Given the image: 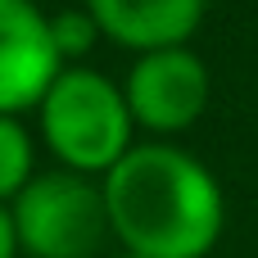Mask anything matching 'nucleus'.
Wrapping results in <instances>:
<instances>
[{
  "mask_svg": "<svg viewBox=\"0 0 258 258\" xmlns=\"http://www.w3.org/2000/svg\"><path fill=\"white\" fill-rule=\"evenodd\" d=\"M113 240L136 258H209L227 227L218 177L168 141L132 145L104 177Z\"/></svg>",
  "mask_w": 258,
  "mask_h": 258,
  "instance_id": "nucleus-1",
  "label": "nucleus"
},
{
  "mask_svg": "<svg viewBox=\"0 0 258 258\" xmlns=\"http://www.w3.org/2000/svg\"><path fill=\"white\" fill-rule=\"evenodd\" d=\"M41 141L59 159V168L82 177H104L132 150V109L118 82L95 68L68 63L36 104Z\"/></svg>",
  "mask_w": 258,
  "mask_h": 258,
  "instance_id": "nucleus-2",
  "label": "nucleus"
},
{
  "mask_svg": "<svg viewBox=\"0 0 258 258\" xmlns=\"http://www.w3.org/2000/svg\"><path fill=\"white\" fill-rule=\"evenodd\" d=\"M9 209L18 249L27 258H95L113 236L100 177H82L68 168L36 172L9 200Z\"/></svg>",
  "mask_w": 258,
  "mask_h": 258,
  "instance_id": "nucleus-3",
  "label": "nucleus"
},
{
  "mask_svg": "<svg viewBox=\"0 0 258 258\" xmlns=\"http://www.w3.org/2000/svg\"><path fill=\"white\" fill-rule=\"evenodd\" d=\"M209 63L190 45H168V50H145L136 54L122 95L136 118V127L154 136H177L195 127L209 109Z\"/></svg>",
  "mask_w": 258,
  "mask_h": 258,
  "instance_id": "nucleus-4",
  "label": "nucleus"
},
{
  "mask_svg": "<svg viewBox=\"0 0 258 258\" xmlns=\"http://www.w3.org/2000/svg\"><path fill=\"white\" fill-rule=\"evenodd\" d=\"M68 63L36 0H0V113H27Z\"/></svg>",
  "mask_w": 258,
  "mask_h": 258,
  "instance_id": "nucleus-5",
  "label": "nucleus"
},
{
  "mask_svg": "<svg viewBox=\"0 0 258 258\" xmlns=\"http://www.w3.org/2000/svg\"><path fill=\"white\" fill-rule=\"evenodd\" d=\"M86 9L95 14L109 41L145 54V50L186 45L204 23L209 0H86Z\"/></svg>",
  "mask_w": 258,
  "mask_h": 258,
  "instance_id": "nucleus-6",
  "label": "nucleus"
},
{
  "mask_svg": "<svg viewBox=\"0 0 258 258\" xmlns=\"http://www.w3.org/2000/svg\"><path fill=\"white\" fill-rule=\"evenodd\" d=\"M32 132L23 127L18 113H0V200L9 204L36 172H32Z\"/></svg>",
  "mask_w": 258,
  "mask_h": 258,
  "instance_id": "nucleus-7",
  "label": "nucleus"
},
{
  "mask_svg": "<svg viewBox=\"0 0 258 258\" xmlns=\"http://www.w3.org/2000/svg\"><path fill=\"white\" fill-rule=\"evenodd\" d=\"M50 32H54V45H59V59L63 63H82L86 54H91V45L104 36L100 32V23H95V14L82 5V9H59V14H50Z\"/></svg>",
  "mask_w": 258,
  "mask_h": 258,
  "instance_id": "nucleus-8",
  "label": "nucleus"
},
{
  "mask_svg": "<svg viewBox=\"0 0 258 258\" xmlns=\"http://www.w3.org/2000/svg\"><path fill=\"white\" fill-rule=\"evenodd\" d=\"M18 227H14V209L0 200V258H18Z\"/></svg>",
  "mask_w": 258,
  "mask_h": 258,
  "instance_id": "nucleus-9",
  "label": "nucleus"
},
{
  "mask_svg": "<svg viewBox=\"0 0 258 258\" xmlns=\"http://www.w3.org/2000/svg\"><path fill=\"white\" fill-rule=\"evenodd\" d=\"M113 258H136V254H127V249H122V254H113Z\"/></svg>",
  "mask_w": 258,
  "mask_h": 258,
  "instance_id": "nucleus-10",
  "label": "nucleus"
},
{
  "mask_svg": "<svg viewBox=\"0 0 258 258\" xmlns=\"http://www.w3.org/2000/svg\"><path fill=\"white\" fill-rule=\"evenodd\" d=\"M36 5H41V0H36Z\"/></svg>",
  "mask_w": 258,
  "mask_h": 258,
  "instance_id": "nucleus-11",
  "label": "nucleus"
}]
</instances>
